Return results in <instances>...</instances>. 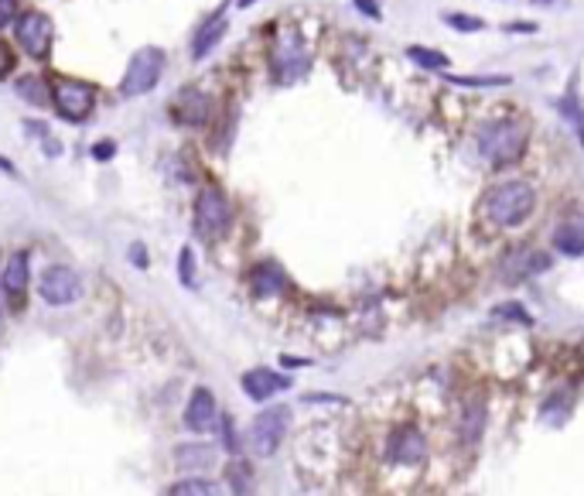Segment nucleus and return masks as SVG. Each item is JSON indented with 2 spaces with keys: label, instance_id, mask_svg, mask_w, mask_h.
I'll return each mask as SVG.
<instances>
[{
  "label": "nucleus",
  "instance_id": "nucleus-6",
  "mask_svg": "<svg viewBox=\"0 0 584 496\" xmlns=\"http://www.w3.org/2000/svg\"><path fill=\"white\" fill-rule=\"evenodd\" d=\"M52 107L62 113L65 120L83 124L92 107H96V92L89 83H76V79H55L52 83Z\"/></svg>",
  "mask_w": 584,
  "mask_h": 496
},
{
  "label": "nucleus",
  "instance_id": "nucleus-24",
  "mask_svg": "<svg viewBox=\"0 0 584 496\" xmlns=\"http://www.w3.org/2000/svg\"><path fill=\"white\" fill-rule=\"evenodd\" d=\"M557 107H561V113L567 116V120H574V127H578V137L584 140V110H581V103H578V92H574V86H571V92L564 96Z\"/></svg>",
  "mask_w": 584,
  "mask_h": 496
},
{
  "label": "nucleus",
  "instance_id": "nucleus-23",
  "mask_svg": "<svg viewBox=\"0 0 584 496\" xmlns=\"http://www.w3.org/2000/svg\"><path fill=\"white\" fill-rule=\"evenodd\" d=\"M407 55H411V62H417L420 68H448V55H441V52H434V48L411 45L407 48Z\"/></svg>",
  "mask_w": 584,
  "mask_h": 496
},
{
  "label": "nucleus",
  "instance_id": "nucleus-22",
  "mask_svg": "<svg viewBox=\"0 0 584 496\" xmlns=\"http://www.w3.org/2000/svg\"><path fill=\"white\" fill-rule=\"evenodd\" d=\"M168 493L172 496H212L216 493V486L209 483V479H181V483H174V486H168Z\"/></svg>",
  "mask_w": 584,
  "mask_h": 496
},
{
  "label": "nucleus",
  "instance_id": "nucleus-30",
  "mask_svg": "<svg viewBox=\"0 0 584 496\" xmlns=\"http://www.w3.org/2000/svg\"><path fill=\"white\" fill-rule=\"evenodd\" d=\"M14 72V52L0 42V79H7Z\"/></svg>",
  "mask_w": 584,
  "mask_h": 496
},
{
  "label": "nucleus",
  "instance_id": "nucleus-15",
  "mask_svg": "<svg viewBox=\"0 0 584 496\" xmlns=\"http://www.w3.org/2000/svg\"><path fill=\"white\" fill-rule=\"evenodd\" d=\"M28 274H31V260H28V253H24V250L11 253V257H7V268H4V274H0V288L11 294L14 305H21L24 292H28Z\"/></svg>",
  "mask_w": 584,
  "mask_h": 496
},
{
  "label": "nucleus",
  "instance_id": "nucleus-19",
  "mask_svg": "<svg viewBox=\"0 0 584 496\" xmlns=\"http://www.w3.org/2000/svg\"><path fill=\"white\" fill-rule=\"evenodd\" d=\"M18 96H24L28 103L35 107H52V83H44L38 76H28V79H18Z\"/></svg>",
  "mask_w": 584,
  "mask_h": 496
},
{
  "label": "nucleus",
  "instance_id": "nucleus-9",
  "mask_svg": "<svg viewBox=\"0 0 584 496\" xmlns=\"http://www.w3.org/2000/svg\"><path fill=\"white\" fill-rule=\"evenodd\" d=\"M547 268H550V257H547L543 250L516 247L502 257V264H499V277H502L506 284H519V281H526V277H533V274H543Z\"/></svg>",
  "mask_w": 584,
  "mask_h": 496
},
{
  "label": "nucleus",
  "instance_id": "nucleus-27",
  "mask_svg": "<svg viewBox=\"0 0 584 496\" xmlns=\"http://www.w3.org/2000/svg\"><path fill=\"white\" fill-rule=\"evenodd\" d=\"M496 318H516L519 325H533V318H530V312L523 308V305H516V301H509V305H499L496 312H492Z\"/></svg>",
  "mask_w": 584,
  "mask_h": 496
},
{
  "label": "nucleus",
  "instance_id": "nucleus-13",
  "mask_svg": "<svg viewBox=\"0 0 584 496\" xmlns=\"http://www.w3.org/2000/svg\"><path fill=\"white\" fill-rule=\"evenodd\" d=\"M554 247L564 257H581L584 253V209L567 212L561 223L554 226Z\"/></svg>",
  "mask_w": 584,
  "mask_h": 496
},
{
  "label": "nucleus",
  "instance_id": "nucleus-21",
  "mask_svg": "<svg viewBox=\"0 0 584 496\" xmlns=\"http://www.w3.org/2000/svg\"><path fill=\"white\" fill-rule=\"evenodd\" d=\"M250 466L243 462V459H233V462H226V483H229V490L233 493H250Z\"/></svg>",
  "mask_w": 584,
  "mask_h": 496
},
{
  "label": "nucleus",
  "instance_id": "nucleus-25",
  "mask_svg": "<svg viewBox=\"0 0 584 496\" xmlns=\"http://www.w3.org/2000/svg\"><path fill=\"white\" fill-rule=\"evenodd\" d=\"M454 86H509V76H444Z\"/></svg>",
  "mask_w": 584,
  "mask_h": 496
},
{
  "label": "nucleus",
  "instance_id": "nucleus-18",
  "mask_svg": "<svg viewBox=\"0 0 584 496\" xmlns=\"http://www.w3.org/2000/svg\"><path fill=\"white\" fill-rule=\"evenodd\" d=\"M212 462H216V449H212V445L195 442V445H178V449H174V466H178L181 473H198V469H209Z\"/></svg>",
  "mask_w": 584,
  "mask_h": 496
},
{
  "label": "nucleus",
  "instance_id": "nucleus-32",
  "mask_svg": "<svg viewBox=\"0 0 584 496\" xmlns=\"http://www.w3.org/2000/svg\"><path fill=\"white\" fill-rule=\"evenodd\" d=\"M219 425H222V442H226V449L236 452V435H233V421H229V418H222Z\"/></svg>",
  "mask_w": 584,
  "mask_h": 496
},
{
  "label": "nucleus",
  "instance_id": "nucleus-16",
  "mask_svg": "<svg viewBox=\"0 0 584 496\" xmlns=\"http://www.w3.org/2000/svg\"><path fill=\"white\" fill-rule=\"evenodd\" d=\"M226 28H229V21H226L222 11H216L209 21H202V28L195 31V38H192V48H188V55H192L195 62H202L205 55H212V48H219L222 35H226Z\"/></svg>",
  "mask_w": 584,
  "mask_h": 496
},
{
  "label": "nucleus",
  "instance_id": "nucleus-28",
  "mask_svg": "<svg viewBox=\"0 0 584 496\" xmlns=\"http://www.w3.org/2000/svg\"><path fill=\"white\" fill-rule=\"evenodd\" d=\"M444 21L452 24L454 31H482V21L472 18V14H448Z\"/></svg>",
  "mask_w": 584,
  "mask_h": 496
},
{
  "label": "nucleus",
  "instance_id": "nucleus-8",
  "mask_svg": "<svg viewBox=\"0 0 584 496\" xmlns=\"http://www.w3.org/2000/svg\"><path fill=\"white\" fill-rule=\"evenodd\" d=\"M14 35H18V45H21L31 59H44L48 48H52V38H55L52 21H48L44 14H38V11L18 14V18H14Z\"/></svg>",
  "mask_w": 584,
  "mask_h": 496
},
{
  "label": "nucleus",
  "instance_id": "nucleus-10",
  "mask_svg": "<svg viewBox=\"0 0 584 496\" xmlns=\"http://www.w3.org/2000/svg\"><path fill=\"white\" fill-rule=\"evenodd\" d=\"M387 459L400 466H417L428 459V442L417 428H396L387 442Z\"/></svg>",
  "mask_w": 584,
  "mask_h": 496
},
{
  "label": "nucleus",
  "instance_id": "nucleus-31",
  "mask_svg": "<svg viewBox=\"0 0 584 496\" xmlns=\"http://www.w3.org/2000/svg\"><path fill=\"white\" fill-rule=\"evenodd\" d=\"M116 155V144L113 140H100V144H92V158L96 161H109Z\"/></svg>",
  "mask_w": 584,
  "mask_h": 496
},
{
  "label": "nucleus",
  "instance_id": "nucleus-35",
  "mask_svg": "<svg viewBox=\"0 0 584 496\" xmlns=\"http://www.w3.org/2000/svg\"><path fill=\"white\" fill-rule=\"evenodd\" d=\"M253 4H257V0H239V7H253Z\"/></svg>",
  "mask_w": 584,
  "mask_h": 496
},
{
  "label": "nucleus",
  "instance_id": "nucleus-26",
  "mask_svg": "<svg viewBox=\"0 0 584 496\" xmlns=\"http://www.w3.org/2000/svg\"><path fill=\"white\" fill-rule=\"evenodd\" d=\"M178 277H181V284H185V288H192L195 284V253H192V247H181V253H178Z\"/></svg>",
  "mask_w": 584,
  "mask_h": 496
},
{
  "label": "nucleus",
  "instance_id": "nucleus-14",
  "mask_svg": "<svg viewBox=\"0 0 584 496\" xmlns=\"http://www.w3.org/2000/svg\"><path fill=\"white\" fill-rule=\"evenodd\" d=\"M216 421H219L216 397L205 387H198L192 397H188V404H185V425L192 431H209Z\"/></svg>",
  "mask_w": 584,
  "mask_h": 496
},
{
  "label": "nucleus",
  "instance_id": "nucleus-5",
  "mask_svg": "<svg viewBox=\"0 0 584 496\" xmlns=\"http://www.w3.org/2000/svg\"><path fill=\"white\" fill-rule=\"evenodd\" d=\"M287 428H291V411L284 404L260 411L257 418H253V425H250V449H253V455H260V459L274 455V452L281 449Z\"/></svg>",
  "mask_w": 584,
  "mask_h": 496
},
{
  "label": "nucleus",
  "instance_id": "nucleus-34",
  "mask_svg": "<svg viewBox=\"0 0 584 496\" xmlns=\"http://www.w3.org/2000/svg\"><path fill=\"white\" fill-rule=\"evenodd\" d=\"M356 7H359L363 14H369V18H380V7H376L372 0H356Z\"/></svg>",
  "mask_w": 584,
  "mask_h": 496
},
{
  "label": "nucleus",
  "instance_id": "nucleus-12",
  "mask_svg": "<svg viewBox=\"0 0 584 496\" xmlns=\"http://www.w3.org/2000/svg\"><path fill=\"white\" fill-rule=\"evenodd\" d=\"M239 384H243L250 401H270L274 394H281V390L291 387V377L274 373V370H267V366H257V370H246Z\"/></svg>",
  "mask_w": 584,
  "mask_h": 496
},
{
  "label": "nucleus",
  "instance_id": "nucleus-7",
  "mask_svg": "<svg viewBox=\"0 0 584 496\" xmlns=\"http://www.w3.org/2000/svg\"><path fill=\"white\" fill-rule=\"evenodd\" d=\"M38 294H42L48 305H55V308L76 305L83 298V277L72 271V268H65V264H52L38 277Z\"/></svg>",
  "mask_w": 584,
  "mask_h": 496
},
{
  "label": "nucleus",
  "instance_id": "nucleus-29",
  "mask_svg": "<svg viewBox=\"0 0 584 496\" xmlns=\"http://www.w3.org/2000/svg\"><path fill=\"white\" fill-rule=\"evenodd\" d=\"M14 18H18V0H0V28L14 24Z\"/></svg>",
  "mask_w": 584,
  "mask_h": 496
},
{
  "label": "nucleus",
  "instance_id": "nucleus-17",
  "mask_svg": "<svg viewBox=\"0 0 584 496\" xmlns=\"http://www.w3.org/2000/svg\"><path fill=\"white\" fill-rule=\"evenodd\" d=\"M250 288L257 298H274V294H281L287 288V274H284L281 264H274V260H267V264H257L253 271H250Z\"/></svg>",
  "mask_w": 584,
  "mask_h": 496
},
{
  "label": "nucleus",
  "instance_id": "nucleus-11",
  "mask_svg": "<svg viewBox=\"0 0 584 496\" xmlns=\"http://www.w3.org/2000/svg\"><path fill=\"white\" fill-rule=\"evenodd\" d=\"M212 113V100L198 90H181L172 103V116L181 127H202Z\"/></svg>",
  "mask_w": 584,
  "mask_h": 496
},
{
  "label": "nucleus",
  "instance_id": "nucleus-20",
  "mask_svg": "<svg viewBox=\"0 0 584 496\" xmlns=\"http://www.w3.org/2000/svg\"><path fill=\"white\" fill-rule=\"evenodd\" d=\"M482 425H485V404H482V397H472L465 404V418H461V438L465 442H476L478 435H482Z\"/></svg>",
  "mask_w": 584,
  "mask_h": 496
},
{
  "label": "nucleus",
  "instance_id": "nucleus-4",
  "mask_svg": "<svg viewBox=\"0 0 584 496\" xmlns=\"http://www.w3.org/2000/svg\"><path fill=\"white\" fill-rule=\"evenodd\" d=\"M164 66H168L164 48H154V45L140 48V52L130 59L127 72H124V79H120V92H124V96H148V92L161 83Z\"/></svg>",
  "mask_w": 584,
  "mask_h": 496
},
{
  "label": "nucleus",
  "instance_id": "nucleus-1",
  "mask_svg": "<svg viewBox=\"0 0 584 496\" xmlns=\"http://www.w3.org/2000/svg\"><path fill=\"white\" fill-rule=\"evenodd\" d=\"M533 205H537V196L526 181H502L485 196V216L502 229H513L533 216Z\"/></svg>",
  "mask_w": 584,
  "mask_h": 496
},
{
  "label": "nucleus",
  "instance_id": "nucleus-3",
  "mask_svg": "<svg viewBox=\"0 0 584 496\" xmlns=\"http://www.w3.org/2000/svg\"><path fill=\"white\" fill-rule=\"evenodd\" d=\"M233 223V209L229 199L222 196V188L216 185H205L195 199V233L205 240V244H216L219 236H226V229Z\"/></svg>",
  "mask_w": 584,
  "mask_h": 496
},
{
  "label": "nucleus",
  "instance_id": "nucleus-2",
  "mask_svg": "<svg viewBox=\"0 0 584 496\" xmlns=\"http://www.w3.org/2000/svg\"><path fill=\"white\" fill-rule=\"evenodd\" d=\"M476 144H478V155L489 158L492 164H513L526 151V127L519 120L502 116V120H492V124H485L478 131Z\"/></svg>",
  "mask_w": 584,
  "mask_h": 496
},
{
  "label": "nucleus",
  "instance_id": "nucleus-33",
  "mask_svg": "<svg viewBox=\"0 0 584 496\" xmlns=\"http://www.w3.org/2000/svg\"><path fill=\"white\" fill-rule=\"evenodd\" d=\"M130 260H133L137 268H148V250H144V244H133V247H130Z\"/></svg>",
  "mask_w": 584,
  "mask_h": 496
}]
</instances>
